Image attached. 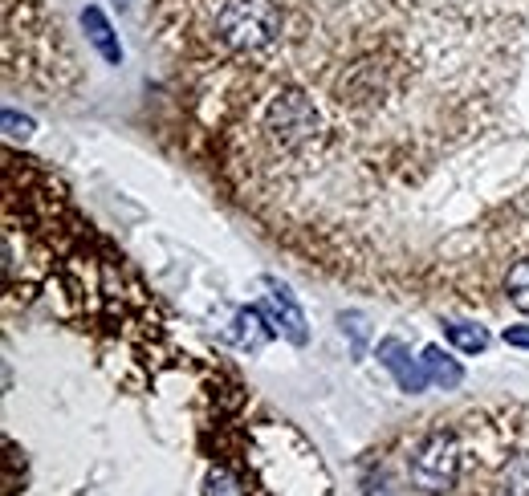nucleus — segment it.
Listing matches in <instances>:
<instances>
[{"instance_id": "1", "label": "nucleus", "mask_w": 529, "mask_h": 496, "mask_svg": "<svg viewBox=\"0 0 529 496\" xmlns=\"http://www.w3.org/2000/svg\"><path fill=\"white\" fill-rule=\"evenodd\" d=\"M464 472L452 496H529V407H460Z\"/></svg>"}, {"instance_id": "2", "label": "nucleus", "mask_w": 529, "mask_h": 496, "mask_svg": "<svg viewBox=\"0 0 529 496\" xmlns=\"http://www.w3.org/2000/svg\"><path fill=\"white\" fill-rule=\"evenodd\" d=\"M379 362L391 370V375L399 379V387L403 391H424L432 379H428V370L424 366H416V358H411V350L399 342V338H387V342H379Z\"/></svg>"}, {"instance_id": "3", "label": "nucleus", "mask_w": 529, "mask_h": 496, "mask_svg": "<svg viewBox=\"0 0 529 496\" xmlns=\"http://www.w3.org/2000/svg\"><path fill=\"white\" fill-rule=\"evenodd\" d=\"M265 289H269V305H273V314H277V322H281L285 338L302 346V342H306V318H302L298 301H293V293H289L285 285H277L273 277H265Z\"/></svg>"}, {"instance_id": "4", "label": "nucleus", "mask_w": 529, "mask_h": 496, "mask_svg": "<svg viewBox=\"0 0 529 496\" xmlns=\"http://www.w3.org/2000/svg\"><path fill=\"white\" fill-rule=\"evenodd\" d=\"M82 25H86V37H90V45L110 61V66H123V49H119V41H114V29H110V21L102 17V9H86L82 13Z\"/></svg>"}, {"instance_id": "5", "label": "nucleus", "mask_w": 529, "mask_h": 496, "mask_svg": "<svg viewBox=\"0 0 529 496\" xmlns=\"http://www.w3.org/2000/svg\"><path fill=\"white\" fill-rule=\"evenodd\" d=\"M420 362H424V370H428V379H432L436 387H444V391H456V387L464 383V370H460L440 346H428Z\"/></svg>"}, {"instance_id": "6", "label": "nucleus", "mask_w": 529, "mask_h": 496, "mask_svg": "<svg viewBox=\"0 0 529 496\" xmlns=\"http://www.w3.org/2000/svg\"><path fill=\"white\" fill-rule=\"evenodd\" d=\"M269 338H273V326L257 314V309H241V314H237V342H241L245 350H253V354H257Z\"/></svg>"}, {"instance_id": "7", "label": "nucleus", "mask_w": 529, "mask_h": 496, "mask_svg": "<svg viewBox=\"0 0 529 496\" xmlns=\"http://www.w3.org/2000/svg\"><path fill=\"white\" fill-rule=\"evenodd\" d=\"M444 334H448V342L460 346L464 354H481V350L489 346L485 326H473V322H452V326H444Z\"/></svg>"}, {"instance_id": "8", "label": "nucleus", "mask_w": 529, "mask_h": 496, "mask_svg": "<svg viewBox=\"0 0 529 496\" xmlns=\"http://www.w3.org/2000/svg\"><path fill=\"white\" fill-rule=\"evenodd\" d=\"M505 297H509L513 309L529 314V257L517 261V265L509 269V277H505Z\"/></svg>"}, {"instance_id": "9", "label": "nucleus", "mask_w": 529, "mask_h": 496, "mask_svg": "<svg viewBox=\"0 0 529 496\" xmlns=\"http://www.w3.org/2000/svg\"><path fill=\"white\" fill-rule=\"evenodd\" d=\"M338 322H342V334H350V342H355V354H363L367 350V338H371L367 318L363 314H342Z\"/></svg>"}, {"instance_id": "10", "label": "nucleus", "mask_w": 529, "mask_h": 496, "mask_svg": "<svg viewBox=\"0 0 529 496\" xmlns=\"http://www.w3.org/2000/svg\"><path fill=\"white\" fill-rule=\"evenodd\" d=\"M208 496H245V488H241V480L232 476V472L216 468V472L208 476Z\"/></svg>"}, {"instance_id": "11", "label": "nucleus", "mask_w": 529, "mask_h": 496, "mask_svg": "<svg viewBox=\"0 0 529 496\" xmlns=\"http://www.w3.org/2000/svg\"><path fill=\"white\" fill-rule=\"evenodd\" d=\"M505 342L529 350V326H505Z\"/></svg>"}]
</instances>
